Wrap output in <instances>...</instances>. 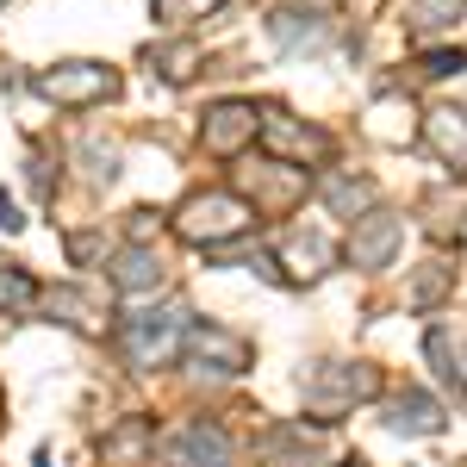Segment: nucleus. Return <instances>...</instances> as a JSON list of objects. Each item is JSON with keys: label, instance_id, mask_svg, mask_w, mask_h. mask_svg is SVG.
<instances>
[{"label": "nucleus", "instance_id": "f257e3e1", "mask_svg": "<svg viewBox=\"0 0 467 467\" xmlns=\"http://www.w3.org/2000/svg\"><path fill=\"white\" fill-rule=\"evenodd\" d=\"M181 330H193V324H187V306H162V312L125 318L119 324V343H125V356L138 361V368H162V361L175 356Z\"/></svg>", "mask_w": 467, "mask_h": 467}, {"label": "nucleus", "instance_id": "f03ea898", "mask_svg": "<svg viewBox=\"0 0 467 467\" xmlns=\"http://www.w3.org/2000/svg\"><path fill=\"white\" fill-rule=\"evenodd\" d=\"M244 224H250V206H244L237 193H193L175 218L181 237H193V244H206V250H218L224 237H237Z\"/></svg>", "mask_w": 467, "mask_h": 467}, {"label": "nucleus", "instance_id": "7ed1b4c3", "mask_svg": "<svg viewBox=\"0 0 467 467\" xmlns=\"http://www.w3.org/2000/svg\"><path fill=\"white\" fill-rule=\"evenodd\" d=\"M374 387H380V374L374 368H318L312 380H306V411H318V418H343L349 405H361V399H374Z\"/></svg>", "mask_w": 467, "mask_h": 467}, {"label": "nucleus", "instance_id": "20e7f679", "mask_svg": "<svg viewBox=\"0 0 467 467\" xmlns=\"http://www.w3.org/2000/svg\"><path fill=\"white\" fill-rule=\"evenodd\" d=\"M37 94L57 107H88V100L112 94V69L107 63H57L50 75H37Z\"/></svg>", "mask_w": 467, "mask_h": 467}, {"label": "nucleus", "instance_id": "39448f33", "mask_svg": "<svg viewBox=\"0 0 467 467\" xmlns=\"http://www.w3.org/2000/svg\"><path fill=\"white\" fill-rule=\"evenodd\" d=\"M162 462L169 467H231V436L218 431V424H206V418H193V424H181L169 436Z\"/></svg>", "mask_w": 467, "mask_h": 467}, {"label": "nucleus", "instance_id": "423d86ee", "mask_svg": "<svg viewBox=\"0 0 467 467\" xmlns=\"http://www.w3.org/2000/svg\"><path fill=\"white\" fill-rule=\"evenodd\" d=\"M255 131H262V119H255V107H244V100H224V107L206 112V150H213V156H237Z\"/></svg>", "mask_w": 467, "mask_h": 467}, {"label": "nucleus", "instance_id": "0eeeda50", "mask_svg": "<svg viewBox=\"0 0 467 467\" xmlns=\"http://www.w3.org/2000/svg\"><path fill=\"white\" fill-rule=\"evenodd\" d=\"M187 349L206 361V368H218V374H244L250 368V343L237 330H218V324H193L187 330Z\"/></svg>", "mask_w": 467, "mask_h": 467}, {"label": "nucleus", "instance_id": "6e6552de", "mask_svg": "<svg viewBox=\"0 0 467 467\" xmlns=\"http://www.w3.org/2000/svg\"><path fill=\"white\" fill-rule=\"evenodd\" d=\"M393 250H399V218L393 213L356 218V237H349V262H356V268H387Z\"/></svg>", "mask_w": 467, "mask_h": 467}, {"label": "nucleus", "instance_id": "1a4fd4ad", "mask_svg": "<svg viewBox=\"0 0 467 467\" xmlns=\"http://www.w3.org/2000/svg\"><path fill=\"white\" fill-rule=\"evenodd\" d=\"M262 144H268V150H281V156H293V162H306V156L318 162L324 150H330V144H324V131H312V125H293V119H287L281 107H268V112H262Z\"/></svg>", "mask_w": 467, "mask_h": 467}, {"label": "nucleus", "instance_id": "9d476101", "mask_svg": "<svg viewBox=\"0 0 467 467\" xmlns=\"http://www.w3.org/2000/svg\"><path fill=\"white\" fill-rule=\"evenodd\" d=\"M112 287L119 293H150V287H162V255L156 250H125L119 262H112Z\"/></svg>", "mask_w": 467, "mask_h": 467}, {"label": "nucleus", "instance_id": "9b49d317", "mask_svg": "<svg viewBox=\"0 0 467 467\" xmlns=\"http://www.w3.org/2000/svg\"><path fill=\"white\" fill-rule=\"evenodd\" d=\"M150 436H156V424H150V418H131V424H119V431L107 436V449H100V462H107V467H144Z\"/></svg>", "mask_w": 467, "mask_h": 467}, {"label": "nucleus", "instance_id": "f8f14e48", "mask_svg": "<svg viewBox=\"0 0 467 467\" xmlns=\"http://www.w3.org/2000/svg\"><path fill=\"white\" fill-rule=\"evenodd\" d=\"M431 150L442 162H467V112L462 107H436L431 112Z\"/></svg>", "mask_w": 467, "mask_h": 467}, {"label": "nucleus", "instance_id": "ddd939ff", "mask_svg": "<svg viewBox=\"0 0 467 467\" xmlns=\"http://www.w3.org/2000/svg\"><path fill=\"white\" fill-rule=\"evenodd\" d=\"M268 462L275 467H318V436H306V424H281L268 436Z\"/></svg>", "mask_w": 467, "mask_h": 467}, {"label": "nucleus", "instance_id": "4468645a", "mask_svg": "<svg viewBox=\"0 0 467 467\" xmlns=\"http://www.w3.org/2000/svg\"><path fill=\"white\" fill-rule=\"evenodd\" d=\"M387 424L405 431V436H431V431H442V405L424 399V393H405V399H393V418Z\"/></svg>", "mask_w": 467, "mask_h": 467}, {"label": "nucleus", "instance_id": "2eb2a0df", "mask_svg": "<svg viewBox=\"0 0 467 467\" xmlns=\"http://www.w3.org/2000/svg\"><path fill=\"white\" fill-rule=\"evenodd\" d=\"M424 349H431L436 374H442V380H449L455 393H467V349H462V343H455L449 330H431V343H424Z\"/></svg>", "mask_w": 467, "mask_h": 467}, {"label": "nucleus", "instance_id": "dca6fc26", "mask_svg": "<svg viewBox=\"0 0 467 467\" xmlns=\"http://www.w3.org/2000/svg\"><path fill=\"white\" fill-rule=\"evenodd\" d=\"M268 32H275V44H287V50H299V44H324V26L312 19V13H275Z\"/></svg>", "mask_w": 467, "mask_h": 467}, {"label": "nucleus", "instance_id": "f3484780", "mask_svg": "<svg viewBox=\"0 0 467 467\" xmlns=\"http://www.w3.org/2000/svg\"><path fill=\"white\" fill-rule=\"evenodd\" d=\"M287 262H293V275H306V281H312V275H324V262H330V244H324L318 231H312V237L299 231V237L287 244Z\"/></svg>", "mask_w": 467, "mask_h": 467}, {"label": "nucleus", "instance_id": "a211bd4d", "mask_svg": "<svg viewBox=\"0 0 467 467\" xmlns=\"http://www.w3.org/2000/svg\"><path fill=\"white\" fill-rule=\"evenodd\" d=\"M324 200H330L343 218H356L361 206L374 200V187H368V181H349V175H330V181H324Z\"/></svg>", "mask_w": 467, "mask_h": 467}, {"label": "nucleus", "instance_id": "6ab92c4d", "mask_svg": "<svg viewBox=\"0 0 467 467\" xmlns=\"http://www.w3.org/2000/svg\"><path fill=\"white\" fill-rule=\"evenodd\" d=\"M405 13H411V19H405L411 32H442V26L462 13V0H405Z\"/></svg>", "mask_w": 467, "mask_h": 467}, {"label": "nucleus", "instance_id": "aec40b11", "mask_svg": "<svg viewBox=\"0 0 467 467\" xmlns=\"http://www.w3.org/2000/svg\"><path fill=\"white\" fill-rule=\"evenodd\" d=\"M32 299H37V287L19 268H0V306H6V312H32Z\"/></svg>", "mask_w": 467, "mask_h": 467}, {"label": "nucleus", "instance_id": "412c9836", "mask_svg": "<svg viewBox=\"0 0 467 467\" xmlns=\"http://www.w3.org/2000/svg\"><path fill=\"white\" fill-rule=\"evenodd\" d=\"M206 13H218V0H156V19H169V26L206 19Z\"/></svg>", "mask_w": 467, "mask_h": 467}, {"label": "nucleus", "instance_id": "4be33fe9", "mask_svg": "<svg viewBox=\"0 0 467 467\" xmlns=\"http://www.w3.org/2000/svg\"><path fill=\"white\" fill-rule=\"evenodd\" d=\"M467 57L462 50H424V75H462Z\"/></svg>", "mask_w": 467, "mask_h": 467}, {"label": "nucleus", "instance_id": "5701e85b", "mask_svg": "<svg viewBox=\"0 0 467 467\" xmlns=\"http://www.w3.org/2000/svg\"><path fill=\"white\" fill-rule=\"evenodd\" d=\"M19 224H26V218H19V206H13V200L0 193V231H19Z\"/></svg>", "mask_w": 467, "mask_h": 467}, {"label": "nucleus", "instance_id": "b1692460", "mask_svg": "<svg viewBox=\"0 0 467 467\" xmlns=\"http://www.w3.org/2000/svg\"><path fill=\"white\" fill-rule=\"evenodd\" d=\"M0 6H6V0H0Z\"/></svg>", "mask_w": 467, "mask_h": 467}]
</instances>
